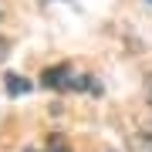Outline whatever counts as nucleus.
<instances>
[{
    "instance_id": "f257e3e1",
    "label": "nucleus",
    "mask_w": 152,
    "mask_h": 152,
    "mask_svg": "<svg viewBox=\"0 0 152 152\" xmlns=\"http://www.w3.org/2000/svg\"><path fill=\"white\" fill-rule=\"evenodd\" d=\"M41 85H44V88H54V91H91V95L102 91V85H98L91 75L75 71L71 64H54V68H48V71L41 75Z\"/></svg>"
},
{
    "instance_id": "f03ea898",
    "label": "nucleus",
    "mask_w": 152,
    "mask_h": 152,
    "mask_svg": "<svg viewBox=\"0 0 152 152\" xmlns=\"http://www.w3.org/2000/svg\"><path fill=\"white\" fill-rule=\"evenodd\" d=\"M4 85H7V95H10V98H17V95H27V91H31V81H27V78H20V75H14V71H7Z\"/></svg>"
},
{
    "instance_id": "7ed1b4c3",
    "label": "nucleus",
    "mask_w": 152,
    "mask_h": 152,
    "mask_svg": "<svg viewBox=\"0 0 152 152\" xmlns=\"http://www.w3.org/2000/svg\"><path fill=\"white\" fill-rule=\"evenodd\" d=\"M132 152H152V132H139V135H132Z\"/></svg>"
},
{
    "instance_id": "20e7f679",
    "label": "nucleus",
    "mask_w": 152,
    "mask_h": 152,
    "mask_svg": "<svg viewBox=\"0 0 152 152\" xmlns=\"http://www.w3.org/2000/svg\"><path fill=\"white\" fill-rule=\"evenodd\" d=\"M48 152H71V145H68L64 135H51L48 139Z\"/></svg>"
},
{
    "instance_id": "39448f33",
    "label": "nucleus",
    "mask_w": 152,
    "mask_h": 152,
    "mask_svg": "<svg viewBox=\"0 0 152 152\" xmlns=\"http://www.w3.org/2000/svg\"><path fill=\"white\" fill-rule=\"evenodd\" d=\"M0 54H7V41L4 37H0Z\"/></svg>"
},
{
    "instance_id": "423d86ee",
    "label": "nucleus",
    "mask_w": 152,
    "mask_h": 152,
    "mask_svg": "<svg viewBox=\"0 0 152 152\" xmlns=\"http://www.w3.org/2000/svg\"><path fill=\"white\" fill-rule=\"evenodd\" d=\"M149 108H152V78H149Z\"/></svg>"
},
{
    "instance_id": "0eeeda50",
    "label": "nucleus",
    "mask_w": 152,
    "mask_h": 152,
    "mask_svg": "<svg viewBox=\"0 0 152 152\" xmlns=\"http://www.w3.org/2000/svg\"><path fill=\"white\" fill-rule=\"evenodd\" d=\"M0 20H4V7H0Z\"/></svg>"
},
{
    "instance_id": "6e6552de",
    "label": "nucleus",
    "mask_w": 152,
    "mask_h": 152,
    "mask_svg": "<svg viewBox=\"0 0 152 152\" xmlns=\"http://www.w3.org/2000/svg\"><path fill=\"white\" fill-rule=\"evenodd\" d=\"M149 4H152V0H149Z\"/></svg>"
}]
</instances>
